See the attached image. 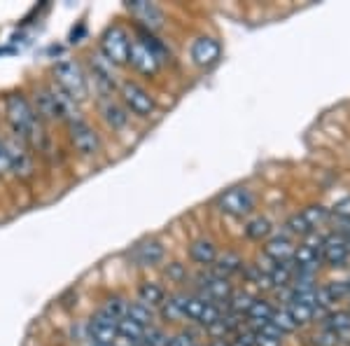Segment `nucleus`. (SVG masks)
<instances>
[{"instance_id": "f257e3e1", "label": "nucleus", "mask_w": 350, "mask_h": 346, "mask_svg": "<svg viewBox=\"0 0 350 346\" xmlns=\"http://www.w3.org/2000/svg\"><path fill=\"white\" fill-rule=\"evenodd\" d=\"M5 117H8V124L12 127L16 138H21L26 145L42 147L44 134L40 127V117H38L36 108L26 96L10 94L8 101H5Z\"/></svg>"}, {"instance_id": "f03ea898", "label": "nucleus", "mask_w": 350, "mask_h": 346, "mask_svg": "<svg viewBox=\"0 0 350 346\" xmlns=\"http://www.w3.org/2000/svg\"><path fill=\"white\" fill-rule=\"evenodd\" d=\"M36 112L38 117H44V120H59L66 124H72L75 120H82L77 115V103L68 96L64 89H59L56 84H49V87H42L38 92L36 99Z\"/></svg>"}, {"instance_id": "7ed1b4c3", "label": "nucleus", "mask_w": 350, "mask_h": 346, "mask_svg": "<svg viewBox=\"0 0 350 346\" xmlns=\"http://www.w3.org/2000/svg\"><path fill=\"white\" fill-rule=\"evenodd\" d=\"M54 84L70 96L75 103L87 101L89 96V77L82 66L72 59H61L54 64Z\"/></svg>"}, {"instance_id": "20e7f679", "label": "nucleus", "mask_w": 350, "mask_h": 346, "mask_svg": "<svg viewBox=\"0 0 350 346\" xmlns=\"http://www.w3.org/2000/svg\"><path fill=\"white\" fill-rule=\"evenodd\" d=\"M129 45H131L129 33L124 31L120 24H115L100 36V54H103L112 66H124L129 61Z\"/></svg>"}, {"instance_id": "39448f33", "label": "nucleus", "mask_w": 350, "mask_h": 346, "mask_svg": "<svg viewBox=\"0 0 350 346\" xmlns=\"http://www.w3.org/2000/svg\"><path fill=\"white\" fill-rule=\"evenodd\" d=\"M120 96H122L124 108H126L129 112H133V115H138V117L154 115V110H157L154 96H152L145 87H140L138 82H122Z\"/></svg>"}, {"instance_id": "423d86ee", "label": "nucleus", "mask_w": 350, "mask_h": 346, "mask_svg": "<svg viewBox=\"0 0 350 346\" xmlns=\"http://www.w3.org/2000/svg\"><path fill=\"white\" fill-rule=\"evenodd\" d=\"M68 138L70 145L77 155L82 157H94L100 152V136L98 132L84 120H75L72 124H68Z\"/></svg>"}, {"instance_id": "0eeeda50", "label": "nucleus", "mask_w": 350, "mask_h": 346, "mask_svg": "<svg viewBox=\"0 0 350 346\" xmlns=\"http://www.w3.org/2000/svg\"><path fill=\"white\" fill-rule=\"evenodd\" d=\"M217 208L231 218H243L255 211V197L247 187H229L217 197Z\"/></svg>"}, {"instance_id": "6e6552de", "label": "nucleus", "mask_w": 350, "mask_h": 346, "mask_svg": "<svg viewBox=\"0 0 350 346\" xmlns=\"http://www.w3.org/2000/svg\"><path fill=\"white\" fill-rule=\"evenodd\" d=\"M5 147H8L12 173L19 175V178H31V175L36 173V162H33V155H31V150H28V145L21 138H5Z\"/></svg>"}, {"instance_id": "1a4fd4ad", "label": "nucleus", "mask_w": 350, "mask_h": 346, "mask_svg": "<svg viewBox=\"0 0 350 346\" xmlns=\"http://www.w3.org/2000/svg\"><path fill=\"white\" fill-rule=\"evenodd\" d=\"M126 64L131 66V68H135L138 73H143V75L154 77L157 73H159L161 61L157 59V54L152 52V49L143 40H138V38H131V45H129V61H126Z\"/></svg>"}, {"instance_id": "9d476101", "label": "nucleus", "mask_w": 350, "mask_h": 346, "mask_svg": "<svg viewBox=\"0 0 350 346\" xmlns=\"http://www.w3.org/2000/svg\"><path fill=\"white\" fill-rule=\"evenodd\" d=\"M87 339L96 346H115L120 339V330H117V321L108 319L98 311L92 321L87 323Z\"/></svg>"}, {"instance_id": "9b49d317", "label": "nucleus", "mask_w": 350, "mask_h": 346, "mask_svg": "<svg viewBox=\"0 0 350 346\" xmlns=\"http://www.w3.org/2000/svg\"><path fill=\"white\" fill-rule=\"evenodd\" d=\"M89 66H92L94 82L98 84V89L103 92V96H110V92H115V87H117L115 66H112L103 54H92V56H89Z\"/></svg>"}, {"instance_id": "f8f14e48", "label": "nucleus", "mask_w": 350, "mask_h": 346, "mask_svg": "<svg viewBox=\"0 0 350 346\" xmlns=\"http://www.w3.org/2000/svg\"><path fill=\"white\" fill-rule=\"evenodd\" d=\"M191 59L196 66L201 68H211L222 59V45L211 36H201L191 42Z\"/></svg>"}, {"instance_id": "ddd939ff", "label": "nucleus", "mask_w": 350, "mask_h": 346, "mask_svg": "<svg viewBox=\"0 0 350 346\" xmlns=\"http://www.w3.org/2000/svg\"><path fill=\"white\" fill-rule=\"evenodd\" d=\"M126 10L131 12V16H135L140 26H145L148 31H157V28L163 26V12L161 8H157L154 3H145V0H133V3L126 5Z\"/></svg>"}, {"instance_id": "4468645a", "label": "nucleus", "mask_w": 350, "mask_h": 346, "mask_svg": "<svg viewBox=\"0 0 350 346\" xmlns=\"http://www.w3.org/2000/svg\"><path fill=\"white\" fill-rule=\"evenodd\" d=\"M129 260H131L135 267H154L163 260V246L154 239L140 241L129 251Z\"/></svg>"}, {"instance_id": "2eb2a0df", "label": "nucleus", "mask_w": 350, "mask_h": 346, "mask_svg": "<svg viewBox=\"0 0 350 346\" xmlns=\"http://www.w3.org/2000/svg\"><path fill=\"white\" fill-rule=\"evenodd\" d=\"M320 253H323L325 262L329 264V267H341V264L348 260V253H350L346 236H341V234H329V236H327V239L323 241V246H320Z\"/></svg>"}, {"instance_id": "dca6fc26", "label": "nucleus", "mask_w": 350, "mask_h": 346, "mask_svg": "<svg viewBox=\"0 0 350 346\" xmlns=\"http://www.w3.org/2000/svg\"><path fill=\"white\" fill-rule=\"evenodd\" d=\"M100 115H103L105 124L112 129H124L129 122V110L122 103L112 101L110 96H103V99H100Z\"/></svg>"}, {"instance_id": "f3484780", "label": "nucleus", "mask_w": 350, "mask_h": 346, "mask_svg": "<svg viewBox=\"0 0 350 346\" xmlns=\"http://www.w3.org/2000/svg\"><path fill=\"white\" fill-rule=\"evenodd\" d=\"M217 246L211 239H196L189 246V258L191 262H196L199 267H213L217 260Z\"/></svg>"}, {"instance_id": "a211bd4d", "label": "nucleus", "mask_w": 350, "mask_h": 346, "mask_svg": "<svg viewBox=\"0 0 350 346\" xmlns=\"http://www.w3.org/2000/svg\"><path fill=\"white\" fill-rule=\"evenodd\" d=\"M264 255L271 262H287L290 258H295V246H292V241L287 236H275V239L267 241Z\"/></svg>"}, {"instance_id": "6ab92c4d", "label": "nucleus", "mask_w": 350, "mask_h": 346, "mask_svg": "<svg viewBox=\"0 0 350 346\" xmlns=\"http://www.w3.org/2000/svg\"><path fill=\"white\" fill-rule=\"evenodd\" d=\"M163 299H166V293H163V288L159 283L143 281L138 286V302H143L145 306H150V309H159L163 304Z\"/></svg>"}, {"instance_id": "aec40b11", "label": "nucleus", "mask_w": 350, "mask_h": 346, "mask_svg": "<svg viewBox=\"0 0 350 346\" xmlns=\"http://www.w3.org/2000/svg\"><path fill=\"white\" fill-rule=\"evenodd\" d=\"M215 271H217V276H231V274H241L243 269H245V262H243V258L239 253H234V251H227L224 255H217V260H215Z\"/></svg>"}, {"instance_id": "412c9836", "label": "nucleus", "mask_w": 350, "mask_h": 346, "mask_svg": "<svg viewBox=\"0 0 350 346\" xmlns=\"http://www.w3.org/2000/svg\"><path fill=\"white\" fill-rule=\"evenodd\" d=\"M320 258H323L320 248L310 246V243H301L299 248H295V262L299 267V271H313L318 267Z\"/></svg>"}, {"instance_id": "4be33fe9", "label": "nucleus", "mask_w": 350, "mask_h": 346, "mask_svg": "<svg viewBox=\"0 0 350 346\" xmlns=\"http://www.w3.org/2000/svg\"><path fill=\"white\" fill-rule=\"evenodd\" d=\"M126 319H131L133 323L143 328H152L154 325V311L150 306H145L143 302H129L126 304Z\"/></svg>"}, {"instance_id": "5701e85b", "label": "nucleus", "mask_w": 350, "mask_h": 346, "mask_svg": "<svg viewBox=\"0 0 350 346\" xmlns=\"http://www.w3.org/2000/svg\"><path fill=\"white\" fill-rule=\"evenodd\" d=\"M273 306H271L267 299H255V302H252V306H250V311H247V319H250L252 323H255V330L252 332H257L259 328L264 325V323H269L271 321V316H273Z\"/></svg>"}, {"instance_id": "b1692460", "label": "nucleus", "mask_w": 350, "mask_h": 346, "mask_svg": "<svg viewBox=\"0 0 350 346\" xmlns=\"http://www.w3.org/2000/svg\"><path fill=\"white\" fill-rule=\"evenodd\" d=\"M117 330H120V339H126V342H131L133 346H140L143 342V334L148 328L138 325V323H133L131 319H122L117 323Z\"/></svg>"}, {"instance_id": "393cba45", "label": "nucleus", "mask_w": 350, "mask_h": 346, "mask_svg": "<svg viewBox=\"0 0 350 346\" xmlns=\"http://www.w3.org/2000/svg\"><path fill=\"white\" fill-rule=\"evenodd\" d=\"M271 220L269 218H262V215H255L252 220H247V225H245V236L247 239H252V241H262V239H267V236L271 234Z\"/></svg>"}, {"instance_id": "a878e982", "label": "nucleus", "mask_w": 350, "mask_h": 346, "mask_svg": "<svg viewBox=\"0 0 350 346\" xmlns=\"http://www.w3.org/2000/svg\"><path fill=\"white\" fill-rule=\"evenodd\" d=\"M126 304L129 302H124L120 295H110V297L103 302V306H100V314L120 323L122 319H126Z\"/></svg>"}, {"instance_id": "bb28decb", "label": "nucleus", "mask_w": 350, "mask_h": 346, "mask_svg": "<svg viewBox=\"0 0 350 346\" xmlns=\"http://www.w3.org/2000/svg\"><path fill=\"white\" fill-rule=\"evenodd\" d=\"M292 269L287 262H273V267L269 269V279L273 283V288H285L292 283Z\"/></svg>"}, {"instance_id": "cd10ccee", "label": "nucleus", "mask_w": 350, "mask_h": 346, "mask_svg": "<svg viewBox=\"0 0 350 346\" xmlns=\"http://www.w3.org/2000/svg\"><path fill=\"white\" fill-rule=\"evenodd\" d=\"M252 302H255V297H252V295L239 291V293H231V297L227 299V306H229L231 314L243 316V314H247V311H250Z\"/></svg>"}, {"instance_id": "c85d7f7f", "label": "nucleus", "mask_w": 350, "mask_h": 346, "mask_svg": "<svg viewBox=\"0 0 350 346\" xmlns=\"http://www.w3.org/2000/svg\"><path fill=\"white\" fill-rule=\"evenodd\" d=\"M287 311H290V316L295 319L297 328L299 325H306V323L313 321V316H315V306L301 304V302H292L290 306H287Z\"/></svg>"}, {"instance_id": "c756f323", "label": "nucleus", "mask_w": 350, "mask_h": 346, "mask_svg": "<svg viewBox=\"0 0 350 346\" xmlns=\"http://www.w3.org/2000/svg\"><path fill=\"white\" fill-rule=\"evenodd\" d=\"M159 314H161V319L166 323H178V321L185 319L183 309H180V304H178V299H175V297L163 299V304L159 306Z\"/></svg>"}, {"instance_id": "7c9ffc66", "label": "nucleus", "mask_w": 350, "mask_h": 346, "mask_svg": "<svg viewBox=\"0 0 350 346\" xmlns=\"http://www.w3.org/2000/svg\"><path fill=\"white\" fill-rule=\"evenodd\" d=\"M327 330L336 334L350 332V311H334V314L327 316Z\"/></svg>"}, {"instance_id": "2f4dec72", "label": "nucleus", "mask_w": 350, "mask_h": 346, "mask_svg": "<svg viewBox=\"0 0 350 346\" xmlns=\"http://www.w3.org/2000/svg\"><path fill=\"white\" fill-rule=\"evenodd\" d=\"M271 323H273V325L278 328V330L283 332V334H290V332L297 330V323H295V319H292L287 309L273 311V316H271Z\"/></svg>"}, {"instance_id": "473e14b6", "label": "nucleus", "mask_w": 350, "mask_h": 346, "mask_svg": "<svg viewBox=\"0 0 350 346\" xmlns=\"http://www.w3.org/2000/svg\"><path fill=\"white\" fill-rule=\"evenodd\" d=\"M168 337H171V334H166V332L161 330V328L152 325V328L145 330L140 346H168Z\"/></svg>"}, {"instance_id": "72a5a7b5", "label": "nucleus", "mask_w": 350, "mask_h": 346, "mask_svg": "<svg viewBox=\"0 0 350 346\" xmlns=\"http://www.w3.org/2000/svg\"><path fill=\"white\" fill-rule=\"evenodd\" d=\"M287 230L292 232V234H297V236H308L310 232H313V227L308 225V220L304 218L301 213H295V215H290V218H287Z\"/></svg>"}, {"instance_id": "f704fd0d", "label": "nucleus", "mask_w": 350, "mask_h": 346, "mask_svg": "<svg viewBox=\"0 0 350 346\" xmlns=\"http://www.w3.org/2000/svg\"><path fill=\"white\" fill-rule=\"evenodd\" d=\"M163 274L168 276V281L173 283H185L187 281V267H185L183 262H168L166 267H163Z\"/></svg>"}, {"instance_id": "c9c22d12", "label": "nucleus", "mask_w": 350, "mask_h": 346, "mask_svg": "<svg viewBox=\"0 0 350 346\" xmlns=\"http://www.w3.org/2000/svg\"><path fill=\"white\" fill-rule=\"evenodd\" d=\"M301 215L308 220V225H310V227H315V225L323 223V220L327 218V208H325V206H320V203H310V206L304 208Z\"/></svg>"}, {"instance_id": "e433bc0d", "label": "nucleus", "mask_w": 350, "mask_h": 346, "mask_svg": "<svg viewBox=\"0 0 350 346\" xmlns=\"http://www.w3.org/2000/svg\"><path fill=\"white\" fill-rule=\"evenodd\" d=\"M196 337L189 330H180L168 337V346H196Z\"/></svg>"}, {"instance_id": "4c0bfd02", "label": "nucleus", "mask_w": 350, "mask_h": 346, "mask_svg": "<svg viewBox=\"0 0 350 346\" xmlns=\"http://www.w3.org/2000/svg\"><path fill=\"white\" fill-rule=\"evenodd\" d=\"M313 346H338V334L332 330H323L313 337Z\"/></svg>"}, {"instance_id": "58836bf2", "label": "nucleus", "mask_w": 350, "mask_h": 346, "mask_svg": "<svg viewBox=\"0 0 350 346\" xmlns=\"http://www.w3.org/2000/svg\"><path fill=\"white\" fill-rule=\"evenodd\" d=\"M327 293H329L332 302H338V299L346 297V293L350 291V288L346 286V283H329V286H325Z\"/></svg>"}, {"instance_id": "ea45409f", "label": "nucleus", "mask_w": 350, "mask_h": 346, "mask_svg": "<svg viewBox=\"0 0 350 346\" xmlns=\"http://www.w3.org/2000/svg\"><path fill=\"white\" fill-rule=\"evenodd\" d=\"M12 169H10V155L8 147H5V138H0V175H8Z\"/></svg>"}, {"instance_id": "a19ab883", "label": "nucleus", "mask_w": 350, "mask_h": 346, "mask_svg": "<svg viewBox=\"0 0 350 346\" xmlns=\"http://www.w3.org/2000/svg\"><path fill=\"white\" fill-rule=\"evenodd\" d=\"M334 215H336V218H341V220H350V197H346V199H341V201H336Z\"/></svg>"}, {"instance_id": "79ce46f5", "label": "nucleus", "mask_w": 350, "mask_h": 346, "mask_svg": "<svg viewBox=\"0 0 350 346\" xmlns=\"http://www.w3.org/2000/svg\"><path fill=\"white\" fill-rule=\"evenodd\" d=\"M255 346H280V339H273L269 334L255 332Z\"/></svg>"}, {"instance_id": "37998d69", "label": "nucleus", "mask_w": 350, "mask_h": 346, "mask_svg": "<svg viewBox=\"0 0 350 346\" xmlns=\"http://www.w3.org/2000/svg\"><path fill=\"white\" fill-rule=\"evenodd\" d=\"M208 346H229V342H224V339H215V342H211Z\"/></svg>"}, {"instance_id": "c03bdc74", "label": "nucleus", "mask_w": 350, "mask_h": 346, "mask_svg": "<svg viewBox=\"0 0 350 346\" xmlns=\"http://www.w3.org/2000/svg\"><path fill=\"white\" fill-rule=\"evenodd\" d=\"M196 346H201V344H196Z\"/></svg>"}]
</instances>
